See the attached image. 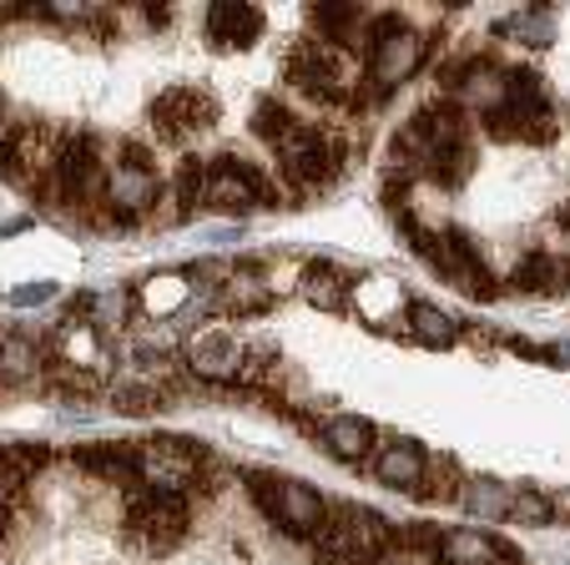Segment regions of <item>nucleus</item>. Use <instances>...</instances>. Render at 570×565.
Instances as JSON below:
<instances>
[{
	"label": "nucleus",
	"mask_w": 570,
	"mask_h": 565,
	"mask_svg": "<svg viewBox=\"0 0 570 565\" xmlns=\"http://www.w3.org/2000/svg\"><path fill=\"white\" fill-rule=\"evenodd\" d=\"M193 363L203 373H233L237 363H243V353H237V343L223 339V333H197L193 339Z\"/></svg>",
	"instance_id": "obj_20"
},
{
	"label": "nucleus",
	"mask_w": 570,
	"mask_h": 565,
	"mask_svg": "<svg viewBox=\"0 0 570 565\" xmlns=\"http://www.w3.org/2000/svg\"><path fill=\"white\" fill-rule=\"evenodd\" d=\"M379 480L394 485V490H414V485H424V455L414 445H394L379 455Z\"/></svg>",
	"instance_id": "obj_14"
},
{
	"label": "nucleus",
	"mask_w": 570,
	"mask_h": 565,
	"mask_svg": "<svg viewBox=\"0 0 570 565\" xmlns=\"http://www.w3.org/2000/svg\"><path fill=\"white\" fill-rule=\"evenodd\" d=\"M51 384L56 389H71V394H91V389H97V373H87L81 363H56Z\"/></svg>",
	"instance_id": "obj_26"
},
{
	"label": "nucleus",
	"mask_w": 570,
	"mask_h": 565,
	"mask_svg": "<svg viewBox=\"0 0 570 565\" xmlns=\"http://www.w3.org/2000/svg\"><path fill=\"white\" fill-rule=\"evenodd\" d=\"M107 197L117 213H137V207H151L157 197V177L151 172H137V167H117L107 177Z\"/></svg>",
	"instance_id": "obj_13"
},
{
	"label": "nucleus",
	"mask_w": 570,
	"mask_h": 565,
	"mask_svg": "<svg viewBox=\"0 0 570 565\" xmlns=\"http://www.w3.org/2000/svg\"><path fill=\"white\" fill-rule=\"evenodd\" d=\"M424 253L434 257V267H440L450 283H460L470 299H495V277L484 273V263L474 257V247L464 243L460 233H444V237H434Z\"/></svg>",
	"instance_id": "obj_5"
},
{
	"label": "nucleus",
	"mask_w": 570,
	"mask_h": 565,
	"mask_svg": "<svg viewBox=\"0 0 570 565\" xmlns=\"http://www.w3.org/2000/svg\"><path fill=\"white\" fill-rule=\"evenodd\" d=\"M313 21H318V31L334 46H358V31H364V11L358 6H318Z\"/></svg>",
	"instance_id": "obj_19"
},
{
	"label": "nucleus",
	"mask_w": 570,
	"mask_h": 565,
	"mask_svg": "<svg viewBox=\"0 0 570 565\" xmlns=\"http://www.w3.org/2000/svg\"><path fill=\"white\" fill-rule=\"evenodd\" d=\"M147 303H151V309H161V303H167V309H177V303H183L187 299V283H183V277H151V283H147Z\"/></svg>",
	"instance_id": "obj_27"
},
{
	"label": "nucleus",
	"mask_w": 570,
	"mask_h": 565,
	"mask_svg": "<svg viewBox=\"0 0 570 565\" xmlns=\"http://www.w3.org/2000/svg\"><path fill=\"white\" fill-rule=\"evenodd\" d=\"M288 81L313 101H338V66H334V56L313 41H303L288 56Z\"/></svg>",
	"instance_id": "obj_10"
},
{
	"label": "nucleus",
	"mask_w": 570,
	"mask_h": 565,
	"mask_svg": "<svg viewBox=\"0 0 570 565\" xmlns=\"http://www.w3.org/2000/svg\"><path fill=\"white\" fill-rule=\"evenodd\" d=\"M410 323H414V333H420L424 343H450V339H454L450 313L430 309V303H414V309H410Z\"/></svg>",
	"instance_id": "obj_25"
},
{
	"label": "nucleus",
	"mask_w": 570,
	"mask_h": 565,
	"mask_svg": "<svg viewBox=\"0 0 570 565\" xmlns=\"http://www.w3.org/2000/svg\"><path fill=\"white\" fill-rule=\"evenodd\" d=\"M368 445H374V429H368L364 419H354V415L328 419V449H334L338 459H364Z\"/></svg>",
	"instance_id": "obj_18"
},
{
	"label": "nucleus",
	"mask_w": 570,
	"mask_h": 565,
	"mask_svg": "<svg viewBox=\"0 0 570 565\" xmlns=\"http://www.w3.org/2000/svg\"><path fill=\"white\" fill-rule=\"evenodd\" d=\"M338 152L344 147H338L334 137H323L318 127H303V121L278 142V162L293 182H323L338 167Z\"/></svg>",
	"instance_id": "obj_4"
},
{
	"label": "nucleus",
	"mask_w": 570,
	"mask_h": 565,
	"mask_svg": "<svg viewBox=\"0 0 570 565\" xmlns=\"http://www.w3.org/2000/svg\"><path fill=\"white\" fill-rule=\"evenodd\" d=\"M440 555H444V565H490L500 555V545L474 530H450L440 540Z\"/></svg>",
	"instance_id": "obj_16"
},
{
	"label": "nucleus",
	"mask_w": 570,
	"mask_h": 565,
	"mask_svg": "<svg viewBox=\"0 0 570 565\" xmlns=\"http://www.w3.org/2000/svg\"><path fill=\"white\" fill-rule=\"evenodd\" d=\"M263 36V11L258 6H237V0H223L207 11V41L223 46V51H243Z\"/></svg>",
	"instance_id": "obj_11"
},
{
	"label": "nucleus",
	"mask_w": 570,
	"mask_h": 565,
	"mask_svg": "<svg viewBox=\"0 0 570 565\" xmlns=\"http://www.w3.org/2000/svg\"><path fill=\"white\" fill-rule=\"evenodd\" d=\"M51 283H26V289H11V303H16V309H36V303H46V299H51Z\"/></svg>",
	"instance_id": "obj_30"
},
{
	"label": "nucleus",
	"mask_w": 570,
	"mask_h": 565,
	"mask_svg": "<svg viewBox=\"0 0 570 565\" xmlns=\"http://www.w3.org/2000/svg\"><path fill=\"white\" fill-rule=\"evenodd\" d=\"M303 299H308L313 309H344L348 303L344 273H338L334 263H313L308 273H303Z\"/></svg>",
	"instance_id": "obj_15"
},
{
	"label": "nucleus",
	"mask_w": 570,
	"mask_h": 565,
	"mask_svg": "<svg viewBox=\"0 0 570 565\" xmlns=\"http://www.w3.org/2000/svg\"><path fill=\"white\" fill-rule=\"evenodd\" d=\"M127 530L137 545L147 551H173L187 530V500L183 495H167V490H137L131 495V510H127Z\"/></svg>",
	"instance_id": "obj_2"
},
{
	"label": "nucleus",
	"mask_w": 570,
	"mask_h": 565,
	"mask_svg": "<svg viewBox=\"0 0 570 565\" xmlns=\"http://www.w3.org/2000/svg\"><path fill=\"white\" fill-rule=\"evenodd\" d=\"M293 127H298V121H293L288 107H278V101H258V111H253V131H258L263 142H273V147H278Z\"/></svg>",
	"instance_id": "obj_24"
},
{
	"label": "nucleus",
	"mask_w": 570,
	"mask_h": 565,
	"mask_svg": "<svg viewBox=\"0 0 570 565\" xmlns=\"http://www.w3.org/2000/svg\"><path fill=\"white\" fill-rule=\"evenodd\" d=\"M0 117H6V101H0Z\"/></svg>",
	"instance_id": "obj_31"
},
{
	"label": "nucleus",
	"mask_w": 570,
	"mask_h": 565,
	"mask_svg": "<svg viewBox=\"0 0 570 565\" xmlns=\"http://www.w3.org/2000/svg\"><path fill=\"white\" fill-rule=\"evenodd\" d=\"M248 485H253V500H258L263 510L283 525V530L308 535V530H318V525H323V500L313 495V485L278 480V475H263V469H253Z\"/></svg>",
	"instance_id": "obj_1"
},
{
	"label": "nucleus",
	"mask_w": 570,
	"mask_h": 565,
	"mask_svg": "<svg viewBox=\"0 0 570 565\" xmlns=\"http://www.w3.org/2000/svg\"><path fill=\"white\" fill-rule=\"evenodd\" d=\"M101 182V167H97V152H91V142H66L61 157L51 162V193L61 197V203H87L91 207V193H97Z\"/></svg>",
	"instance_id": "obj_6"
},
{
	"label": "nucleus",
	"mask_w": 570,
	"mask_h": 565,
	"mask_svg": "<svg viewBox=\"0 0 570 565\" xmlns=\"http://www.w3.org/2000/svg\"><path fill=\"white\" fill-rule=\"evenodd\" d=\"M41 167H46V127H16L11 137H6V147H0V182L36 187V172Z\"/></svg>",
	"instance_id": "obj_8"
},
{
	"label": "nucleus",
	"mask_w": 570,
	"mask_h": 565,
	"mask_svg": "<svg viewBox=\"0 0 570 565\" xmlns=\"http://www.w3.org/2000/svg\"><path fill=\"white\" fill-rule=\"evenodd\" d=\"M420 61H424V41L410 31V26H404L399 36H389V41L374 46V61H368V81H374L379 97H389L399 81H410Z\"/></svg>",
	"instance_id": "obj_7"
},
{
	"label": "nucleus",
	"mask_w": 570,
	"mask_h": 565,
	"mask_svg": "<svg viewBox=\"0 0 570 565\" xmlns=\"http://www.w3.org/2000/svg\"><path fill=\"white\" fill-rule=\"evenodd\" d=\"M495 36H515V41H525V46H550L556 16H550L546 6H540V11H520V16H510V21H500Z\"/></svg>",
	"instance_id": "obj_21"
},
{
	"label": "nucleus",
	"mask_w": 570,
	"mask_h": 565,
	"mask_svg": "<svg viewBox=\"0 0 570 565\" xmlns=\"http://www.w3.org/2000/svg\"><path fill=\"white\" fill-rule=\"evenodd\" d=\"M510 515H515V520H550V500L546 495H535V490H515Z\"/></svg>",
	"instance_id": "obj_28"
},
{
	"label": "nucleus",
	"mask_w": 570,
	"mask_h": 565,
	"mask_svg": "<svg viewBox=\"0 0 570 565\" xmlns=\"http://www.w3.org/2000/svg\"><path fill=\"white\" fill-rule=\"evenodd\" d=\"M76 465L91 469V475L127 480V475H141V449H127V445H87V449H76Z\"/></svg>",
	"instance_id": "obj_12"
},
{
	"label": "nucleus",
	"mask_w": 570,
	"mask_h": 565,
	"mask_svg": "<svg viewBox=\"0 0 570 565\" xmlns=\"http://www.w3.org/2000/svg\"><path fill=\"white\" fill-rule=\"evenodd\" d=\"M41 369L36 359V343L21 339V333H0V373H11V379H26V373Z\"/></svg>",
	"instance_id": "obj_23"
},
{
	"label": "nucleus",
	"mask_w": 570,
	"mask_h": 565,
	"mask_svg": "<svg viewBox=\"0 0 570 565\" xmlns=\"http://www.w3.org/2000/svg\"><path fill=\"white\" fill-rule=\"evenodd\" d=\"M161 405V389H121V409L127 415H151Z\"/></svg>",
	"instance_id": "obj_29"
},
{
	"label": "nucleus",
	"mask_w": 570,
	"mask_h": 565,
	"mask_svg": "<svg viewBox=\"0 0 570 565\" xmlns=\"http://www.w3.org/2000/svg\"><path fill=\"white\" fill-rule=\"evenodd\" d=\"M515 289H535V293H550V289H566V267L556 263L550 253H535V257H525L520 263V273H515Z\"/></svg>",
	"instance_id": "obj_22"
},
{
	"label": "nucleus",
	"mask_w": 570,
	"mask_h": 565,
	"mask_svg": "<svg viewBox=\"0 0 570 565\" xmlns=\"http://www.w3.org/2000/svg\"><path fill=\"white\" fill-rule=\"evenodd\" d=\"M213 121H217V101L207 97V91H197V86H173V91H161V97L151 101V127L167 142L207 131Z\"/></svg>",
	"instance_id": "obj_3"
},
{
	"label": "nucleus",
	"mask_w": 570,
	"mask_h": 565,
	"mask_svg": "<svg viewBox=\"0 0 570 565\" xmlns=\"http://www.w3.org/2000/svg\"><path fill=\"white\" fill-rule=\"evenodd\" d=\"M193 475H197L193 445H167V439H157V445L141 449V480H151V490L177 495Z\"/></svg>",
	"instance_id": "obj_9"
},
{
	"label": "nucleus",
	"mask_w": 570,
	"mask_h": 565,
	"mask_svg": "<svg viewBox=\"0 0 570 565\" xmlns=\"http://www.w3.org/2000/svg\"><path fill=\"white\" fill-rule=\"evenodd\" d=\"M460 500H464V510L480 515V520H505L515 490H505V485H495V480H470Z\"/></svg>",
	"instance_id": "obj_17"
}]
</instances>
